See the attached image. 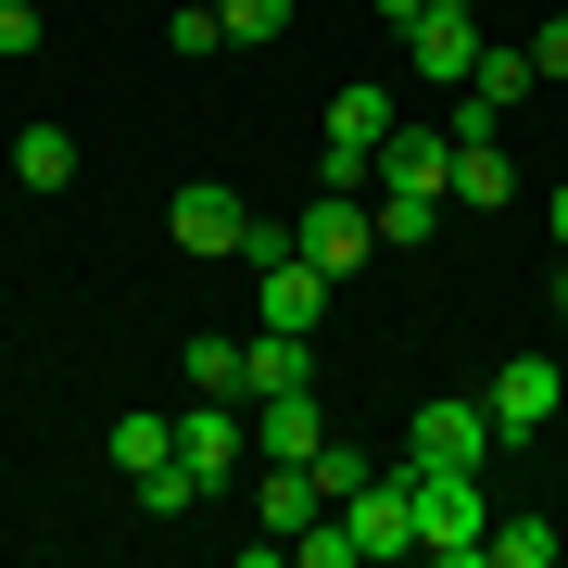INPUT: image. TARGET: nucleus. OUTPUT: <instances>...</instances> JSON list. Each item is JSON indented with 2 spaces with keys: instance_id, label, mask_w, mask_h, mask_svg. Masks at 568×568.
Returning <instances> with one entry per match:
<instances>
[{
  "instance_id": "f257e3e1",
  "label": "nucleus",
  "mask_w": 568,
  "mask_h": 568,
  "mask_svg": "<svg viewBox=\"0 0 568 568\" xmlns=\"http://www.w3.org/2000/svg\"><path fill=\"white\" fill-rule=\"evenodd\" d=\"M405 493H417V556H429V568H493L480 467H417V455H405Z\"/></svg>"
},
{
  "instance_id": "f03ea898",
  "label": "nucleus",
  "mask_w": 568,
  "mask_h": 568,
  "mask_svg": "<svg viewBox=\"0 0 568 568\" xmlns=\"http://www.w3.org/2000/svg\"><path fill=\"white\" fill-rule=\"evenodd\" d=\"M392 89L379 77H354V89H328V126H316V178L328 190H366V164H379V140H392Z\"/></svg>"
},
{
  "instance_id": "7ed1b4c3",
  "label": "nucleus",
  "mask_w": 568,
  "mask_h": 568,
  "mask_svg": "<svg viewBox=\"0 0 568 568\" xmlns=\"http://www.w3.org/2000/svg\"><path fill=\"white\" fill-rule=\"evenodd\" d=\"M178 455H190V467H203V480L227 493V480L253 467V405H241V392H190V417H178Z\"/></svg>"
},
{
  "instance_id": "20e7f679",
  "label": "nucleus",
  "mask_w": 568,
  "mask_h": 568,
  "mask_svg": "<svg viewBox=\"0 0 568 568\" xmlns=\"http://www.w3.org/2000/svg\"><path fill=\"white\" fill-rule=\"evenodd\" d=\"M480 405H493V429H506V443H530V429L568 417V366H556V354H506Z\"/></svg>"
},
{
  "instance_id": "39448f33",
  "label": "nucleus",
  "mask_w": 568,
  "mask_h": 568,
  "mask_svg": "<svg viewBox=\"0 0 568 568\" xmlns=\"http://www.w3.org/2000/svg\"><path fill=\"white\" fill-rule=\"evenodd\" d=\"M493 443H506V429H493V405H467V392H443V405L405 417V455L417 467H480Z\"/></svg>"
},
{
  "instance_id": "423d86ee",
  "label": "nucleus",
  "mask_w": 568,
  "mask_h": 568,
  "mask_svg": "<svg viewBox=\"0 0 568 568\" xmlns=\"http://www.w3.org/2000/svg\"><path fill=\"white\" fill-rule=\"evenodd\" d=\"M366 178H379V203H443V178H455V126H392Z\"/></svg>"
},
{
  "instance_id": "0eeeda50",
  "label": "nucleus",
  "mask_w": 568,
  "mask_h": 568,
  "mask_svg": "<svg viewBox=\"0 0 568 568\" xmlns=\"http://www.w3.org/2000/svg\"><path fill=\"white\" fill-rule=\"evenodd\" d=\"M480 39H493L480 13H455V0H429V13L405 26V63H417L429 89H467V77H480Z\"/></svg>"
},
{
  "instance_id": "6e6552de",
  "label": "nucleus",
  "mask_w": 568,
  "mask_h": 568,
  "mask_svg": "<svg viewBox=\"0 0 568 568\" xmlns=\"http://www.w3.org/2000/svg\"><path fill=\"white\" fill-rule=\"evenodd\" d=\"M164 241H178V253H241V241H253V203H241L227 178H190L178 203H164Z\"/></svg>"
},
{
  "instance_id": "1a4fd4ad",
  "label": "nucleus",
  "mask_w": 568,
  "mask_h": 568,
  "mask_svg": "<svg viewBox=\"0 0 568 568\" xmlns=\"http://www.w3.org/2000/svg\"><path fill=\"white\" fill-rule=\"evenodd\" d=\"M366 241H379V215H366L354 190H316V203L291 215V253H316L328 278H354V265H366Z\"/></svg>"
},
{
  "instance_id": "9d476101",
  "label": "nucleus",
  "mask_w": 568,
  "mask_h": 568,
  "mask_svg": "<svg viewBox=\"0 0 568 568\" xmlns=\"http://www.w3.org/2000/svg\"><path fill=\"white\" fill-rule=\"evenodd\" d=\"M253 518H265V530H253V568H265V556H291V530H304V518H328L316 467H278V455H265V467H253Z\"/></svg>"
},
{
  "instance_id": "9b49d317",
  "label": "nucleus",
  "mask_w": 568,
  "mask_h": 568,
  "mask_svg": "<svg viewBox=\"0 0 568 568\" xmlns=\"http://www.w3.org/2000/svg\"><path fill=\"white\" fill-rule=\"evenodd\" d=\"M518 203V164H506V126L493 140H455V178H443V215L467 227V215H506Z\"/></svg>"
},
{
  "instance_id": "f8f14e48",
  "label": "nucleus",
  "mask_w": 568,
  "mask_h": 568,
  "mask_svg": "<svg viewBox=\"0 0 568 568\" xmlns=\"http://www.w3.org/2000/svg\"><path fill=\"white\" fill-rule=\"evenodd\" d=\"M316 443H328V405H316V392H265V405H253V455L316 467Z\"/></svg>"
},
{
  "instance_id": "ddd939ff",
  "label": "nucleus",
  "mask_w": 568,
  "mask_h": 568,
  "mask_svg": "<svg viewBox=\"0 0 568 568\" xmlns=\"http://www.w3.org/2000/svg\"><path fill=\"white\" fill-rule=\"evenodd\" d=\"M253 278H265V328H316L328 316V265L316 253H265Z\"/></svg>"
},
{
  "instance_id": "4468645a",
  "label": "nucleus",
  "mask_w": 568,
  "mask_h": 568,
  "mask_svg": "<svg viewBox=\"0 0 568 568\" xmlns=\"http://www.w3.org/2000/svg\"><path fill=\"white\" fill-rule=\"evenodd\" d=\"M265 392H316V342H304V328L241 342V405H265Z\"/></svg>"
},
{
  "instance_id": "2eb2a0df",
  "label": "nucleus",
  "mask_w": 568,
  "mask_h": 568,
  "mask_svg": "<svg viewBox=\"0 0 568 568\" xmlns=\"http://www.w3.org/2000/svg\"><path fill=\"white\" fill-rule=\"evenodd\" d=\"M530 89H544V63H530L518 39H480V77H467V102H493V114H518Z\"/></svg>"
},
{
  "instance_id": "dca6fc26",
  "label": "nucleus",
  "mask_w": 568,
  "mask_h": 568,
  "mask_svg": "<svg viewBox=\"0 0 568 568\" xmlns=\"http://www.w3.org/2000/svg\"><path fill=\"white\" fill-rule=\"evenodd\" d=\"M126 493H140V518H190V506H203V467H190V455H164V467H140V480H126Z\"/></svg>"
},
{
  "instance_id": "f3484780",
  "label": "nucleus",
  "mask_w": 568,
  "mask_h": 568,
  "mask_svg": "<svg viewBox=\"0 0 568 568\" xmlns=\"http://www.w3.org/2000/svg\"><path fill=\"white\" fill-rule=\"evenodd\" d=\"M102 455L140 480V467H164V455H178V417H152V405H140V417H114V429H102Z\"/></svg>"
},
{
  "instance_id": "a211bd4d",
  "label": "nucleus",
  "mask_w": 568,
  "mask_h": 568,
  "mask_svg": "<svg viewBox=\"0 0 568 568\" xmlns=\"http://www.w3.org/2000/svg\"><path fill=\"white\" fill-rule=\"evenodd\" d=\"M13 178L26 190H77V140H63V126H26V140H13Z\"/></svg>"
},
{
  "instance_id": "6ab92c4d",
  "label": "nucleus",
  "mask_w": 568,
  "mask_h": 568,
  "mask_svg": "<svg viewBox=\"0 0 568 568\" xmlns=\"http://www.w3.org/2000/svg\"><path fill=\"white\" fill-rule=\"evenodd\" d=\"M493 568H556V518H493Z\"/></svg>"
},
{
  "instance_id": "aec40b11",
  "label": "nucleus",
  "mask_w": 568,
  "mask_h": 568,
  "mask_svg": "<svg viewBox=\"0 0 568 568\" xmlns=\"http://www.w3.org/2000/svg\"><path fill=\"white\" fill-rule=\"evenodd\" d=\"M215 13H227L241 51H278V39H291V0H215Z\"/></svg>"
},
{
  "instance_id": "412c9836",
  "label": "nucleus",
  "mask_w": 568,
  "mask_h": 568,
  "mask_svg": "<svg viewBox=\"0 0 568 568\" xmlns=\"http://www.w3.org/2000/svg\"><path fill=\"white\" fill-rule=\"evenodd\" d=\"M164 51H178V63L227 51V13H215V0H190V13H164Z\"/></svg>"
},
{
  "instance_id": "4be33fe9",
  "label": "nucleus",
  "mask_w": 568,
  "mask_h": 568,
  "mask_svg": "<svg viewBox=\"0 0 568 568\" xmlns=\"http://www.w3.org/2000/svg\"><path fill=\"white\" fill-rule=\"evenodd\" d=\"M443 227H455L443 203H379V241H392V253H417V241H443Z\"/></svg>"
},
{
  "instance_id": "5701e85b",
  "label": "nucleus",
  "mask_w": 568,
  "mask_h": 568,
  "mask_svg": "<svg viewBox=\"0 0 568 568\" xmlns=\"http://www.w3.org/2000/svg\"><path fill=\"white\" fill-rule=\"evenodd\" d=\"M316 493H328V506H354V493H366V455H354V443H316Z\"/></svg>"
},
{
  "instance_id": "b1692460",
  "label": "nucleus",
  "mask_w": 568,
  "mask_h": 568,
  "mask_svg": "<svg viewBox=\"0 0 568 568\" xmlns=\"http://www.w3.org/2000/svg\"><path fill=\"white\" fill-rule=\"evenodd\" d=\"M39 39H51V13H39V0H0V63H26Z\"/></svg>"
},
{
  "instance_id": "393cba45",
  "label": "nucleus",
  "mask_w": 568,
  "mask_h": 568,
  "mask_svg": "<svg viewBox=\"0 0 568 568\" xmlns=\"http://www.w3.org/2000/svg\"><path fill=\"white\" fill-rule=\"evenodd\" d=\"M190 392H241V342H190Z\"/></svg>"
},
{
  "instance_id": "a878e982",
  "label": "nucleus",
  "mask_w": 568,
  "mask_h": 568,
  "mask_svg": "<svg viewBox=\"0 0 568 568\" xmlns=\"http://www.w3.org/2000/svg\"><path fill=\"white\" fill-rule=\"evenodd\" d=\"M530 63H544V89H568V13H544V39H530Z\"/></svg>"
},
{
  "instance_id": "bb28decb",
  "label": "nucleus",
  "mask_w": 568,
  "mask_h": 568,
  "mask_svg": "<svg viewBox=\"0 0 568 568\" xmlns=\"http://www.w3.org/2000/svg\"><path fill=\"white\" fill-rule=\"evenodd\" d=\"M366 13H379V26H417V13H429V0H366Z\"/></svg>"
},
{
  "instance_id": "cd10ccee",
  "label": "nucleus",
  "mask_w": 568,
  "mask_h": 568,
  "mask_svg": "<svg viewBox=\"0 0 568 568\" xmlns=\"http://www.w3.org/2000/svg\"><path fill=\"white\" fill-rule=\"evenodd\" d=\"M556 316H568V253H556Z\"/></svg>"
},
{
  "instance_id": "c85d7f7f",
  "label": "nucleus",
  "mask_w": 568,
  "mask_h": 568,
  "mask_svg": "<svg viewBox=\"0 0 568 568\" xmlns=\"http://www.w3.org/2000/svg\"><path fill=\"white\" fill-rule=\"evenodd\" d=\"M556 241H568V190H556Z\"/></svg>"
},
{
  "instance_id": "c756f323",
  "label": "nucleus",
  "mask_w": 568,
  "mask_h": 568,
  "mask_svg": "<svg viewBox=\"0 0 568 568\" xmlns=\"http://www.w3.org/2000/svg\"><path fill=\"white\" fill-rule=\"evenodd\" d=\"M455 13H480V0H455Z\"/></svg>"
}]
</instances>
